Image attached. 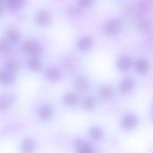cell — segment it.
<instances>
[{
  "mask_svg": "<svg viewBox=\"0 0 153 153\" xmlns=\"http://www.w3.org/2000/svg\"><path fill=\"white\" fill-rule=\"evenodd\" d=\"M124 21L119 16H110L106 19L101 26L102 33L108 38L118 37L124 30Z\"/></svg>",
  "mask_w": 153,
  "mask_h": 153,
  "instance_id": "obj_1",
  "label": "cell"
},
{
  "mask_svg": "<svg viewBox=\"0 0 153 153\" xmlns=\"http://www.w3.org/2000/svg\"><path fill=\"white\" fill-rule=\"evenodd\" d=\"M19 49L25 57L30 56H41L44 52V46L39 39L30 38L22 41Z\"/></svg>",
  "mask_w": 153,
  "mask_h": 153,
  "instance_id": "obj_2",
  "label": "cell"
},
{
  "mask_svg": "<svg viewBox=\"0 0 153 153\" xmlns=\"http://www.w3.org/2000/svg\"><path fill=\"white\" fill-rule=\"evenodd\" d=\"M32 21L35 26L39 28H48L49 27L54 21L53 13L50 10L41 7L37 9L32 15Z\"/></svg>",
  "mask_w": 153,
  "mask_h": 153,
  "instance_id": "obj_3",
  "label": "cell"
},
{
  "mask_svg": "<svg viewBox=\"0 0 153 153\" xmlns=\"http://www.w3.org/2000/svg\"><path fill=\"white\" fill-rule=\"evenodd\" d=\"M95 46V39L92 35L84 33L79 35L74 41V48L81 54L91 52Z\"/></svg>",
  "mask_w": 153,
  "mask_h": 153,
  "instance_id": "obj_4",
  "label": "cell"
},
{
  "mask_svg": "<svg viewBox=\"0 0 153 153\" xmlns=\"http://www.w3.org/2000/svg\"><path fill=\"white\" fill-rule=\"evenodd\" d=\"M134 57L130 54L123 52L117 56L115 59V67L117 72L121 74H128L134 68Z\"/></svg>",
  "mask_w": 153,
  "mask_h": 153,
  "instance_id": "obj_5",
  "label": "cell"
},
{
  "mask_svg": "<svg viewBox=\"0 0 153 153\" xmlns=\"http://www.w3.org/2000/svg\"><path fill=\"white\" fill-rule=\"evenodd\" d=\"M44 80L49 83H58L64 76V72L61 67L56 65H49L45 67L42 72Z\"/></svg>",
  "mask_w": 153,
  "mask_h": 153,
  "instance_id": "obj_6",
  "label": "cell"
},
{
  "mask_svg": "<svg viewBox=\"0 0 153 153\" xmlns=\"http://www.w3.org/2000/svg\"><path fill=\"white\" fill-rule=\"evenodd\" d=\"M133 70L138 75L144 76L147 75L152 70V62L146 56H136L134 61V68Z\"/></svg>",
  "mask_w": 153,
  "mask_h": 153,
  "instance_id": "obj_7",
  "label": "cell"
},
{
  "mask_svg": "<svg viewBox=\"0 0 153 153\" xmlns=\"http://www.w3.org/2000/svg\"><path fill=\"white\" fill-rule=\"evenodd\" d=\"M24 65L31 73H42L45 69L44 60L41 56H26L24 60Z\"/></svg>",
  "mask_w": 153,
  "mask_h": 153,
  "instance_id": "obj_8",
  "label": "cell"
},
{
  "mask_svg": "<svg viewBox=\"0 0 153 153\" xmlns=\"http://www.w3.org/2000/svg\"><path fill=\"white\" fill-rule=\"evenodd\" d=\"M136 87V81L132 76H125L122 78L117 85V91L121 95H129Z\"/></svg>",
  "mask_w": 153,
  "mask_h": 153,
  "instance_id": "obj_9",
  "label": "cell"
},
{
  "mask_svg": "<svg viewBox=\"0 0 153 153\" xmlns=\"http://www.w3.org/2000/svg\"><path fill=\"white\" fill-rule=\"evenodd\" d=\"M2 38L4 39H5L7 42H9L13 47H17V46L19 47L20 44L22 43V41L23 40L21 31L17 28H14V27L8 28L4 31V36Z\"/></svg>",
  "mask_w": 153,
  "mask_h": 153,
  "instance_id": "obj_10",
  "label": "cell"
},
{
  "mask_svg": "<svg viewBox=\"0 0 153 153\" xmlns=\"http://www.w3.org/2000/svg\"><path fill=\"white\" fill-rule=\"evenodd\" d=\"M27 4V0H2V8L8 13H18L22 10Z\"/></svg>",
  "mask_w": 153,
  "mask_h": 153,
  "instance_id": "obj_11",
  "label": "cell"
},
{
  "mask_svg": "<svg viewBox=\"0 0 153 153\" xmlns=\"http://www.w3.org/2000/svg\"><path fill=\"white\" fill-rule=\"evenodd\" d=\"M121 127L126 131H132L135 129L139 125V117L135 114H126L124 116L120 122Z\"/></svg>",
  "mask_w": 153,
  "mask_h": 153,
  "instance_id": "obj_12",
  "label": "cell"
},
{
  "mask_svg": "<svg viewBox=\"0 0 153 153\" xmlns=\"http://www.w3.org/2000/svg\"><path fill=\"white\" fill-rule=\"evenodd\" d=\"M74 86L75 91H77L78 93H81V94H84L91 88L90 79L84 74H80L75 78Z\"/></svg>",
  "mask_w": 153,
  "mask_h": 153,
  "instance_id": "obj_13",
  "label": "cell"
},
{
  "mask_svg": "<svg viewBox=\"0 0 153 153\" xmlns=\"http://www.w3.org/2000/svg\"><path fill=\"white\" fill-rule=\"evenodd\" d=\"M135 26L140 31L148 32L153 28V19L148 14H142L135 21Z\"/></svg>",
  "mask_w": 153,
  "mask_h": 153,
  "instance_id": "obj_14",
  "label": "cell"
},
{
  "mask_svg": "<svg viewBox=\"0 0 153 153\" xmlns=\"http://www.w3.org/2000/svg\"><path fill=\"white\" fill-rule=\"evenodd\" d=\"M2 68L17 74V73L19 72V70L21 68V63L17 57L10 56H7L4 58Z\"/></svg>",
  "mask_w": 153,
  "mask_h": 153,
  "instance_id": "obj_15",
  "label": "cell"
},
{
  "mask_svg": "<svg viewBox=\"0 0 153 153\" xmlns=\"http://www.w3.org/2000/svg\"><path fill=\"white\" fill-rule=\"evenodd\" d=\"M116 93L115 88L109 83H104L98 89V95L104 100H110L114 98Z\"/></svg>",
  "mask_w": 153,
  "mask_h": 153,
  "instance_id": "obj_16",
  "label": "cell"
},
{
  "mask_svg": "<svg viewBox=\"0 0 153 153\" xmlns=\"http://www.w3.org/2000/svg\"><path fill=\"white\" fill-rule=\"evenodd\" d=\"M62 104L67 108L74 107L79 102V93L77 91H68L65 92L61 98Z\"/></svg>",
  "mask_w": 153,
  "mask_h": 153,
  "instance_id": "obj_17",
  "label": "cell"
},
{
  "mask_svg": "<svg viewBox=\"0 0 153 153\" xmlns=\"http://www.w3.org/2000/svg\"><path fill=\"white\" fill-rule=\"evenodd\" d=\"M16 74L11 73L5 69H1L0 72V84L4 87L12 86L16 82Z\"/></svg>",
  "mask_w": 153,
  "mask_h": 153,
  "instance_id": "obj_18",
  "label": "cell"
},
{
  "mask_svg": "<svg viewBox=\"0 0 153 153\" xmlns=\"http://www.w3.org/2000/svg\"><path fill=\"white\" fill-rule=\"evenodd\" d=\"M55 116V109L51 105H44L39 110V117L41 121H49Z\"/></svg>",
  "mask_w": 153,
  "mask_h": 153,
  "instance_id": "obj_19",
  "label": "cell"
},
{
  "mask_svg": "<svg viewBox=\"0 0 153 153\" xmlns=\"http://www.w3.org/2000/svg\"><path fill=\"white\" fill-rule=\"evenodd\" d=\"M74 148L76 153H95L93 147L90 143L83 142L82 139H77L74 141Z\"/></svg>",
  "mask_w": 153,
  "mask_h": 153,
  "instance_id": "obj_20",
  "label": "cell"
},
{
  "mask_svg": "<svg viewBox=\"0 0 153 153\" xmlns=\"http://www.w3.org/2000/svg\"><path fill=\"white\" fill-rule=\"evenodd\" d=\"M98 105L97 99L92 95H87L82 101V107L85 111H93Z\"/></svg>",
  "mask_w": 153,
  "mask_h": 153,
  "instance_id": "obj_21",
  "label": "cell"
},
{
  "mask_svg": "<svg viewBox=\"0 0 153 153\" xmlns=\"http://www.w3.org/2000/svg\"><path fill=\"white\" fill-rule=\"evenodd\" d=\"M21 150L23 153H32L35 150V142L32 138H25L21 143Z\"/></svg>",
  "mask_w": 153,
  "mask_h": 153,
  "instance_id": "obj_22",
  "label": "cell"
},
{
  "mask_svg": "<svg viewBox=\"0 0 153 153\" xmlns=\"http://www.w3.org/2000/svg\"><path fill=\"white\" fill-rule=\"evenodd\" d=\"M89 134L91 136V138L95 141V142H100V140H102L103 136H104V132L103 130L100 127V126H91L89 130Z\"/></svg>",
  "mask_w": 153,
  "mask_h": 153,
  "instance_id": "obj_23",
  "label": "cell"
},
{
  "mask_svg": "<svg viewBox=\"0 0 153 153\" xmlns=\"http://www.w3.org/2000/svg\"><path fill=\"white\" fill-rule=\"evenodd\" d=\"M13 98L12 95L9 94L2 95L0 98V109L2 111L7 110L13 105Z\"/></svg>",
  "mask_w": 153,
  "mask_h": 153,
  "instance_id": "obj_24",
  "label": "cell"
},
{
  "mask_svg": "<svg viewBox=\"0 0 153 153\" xmlns=\"http://www.w3.org/2000/svg\"><path fill=\"white\" fill-rule=\"evenodd\" d=\"M13 46H12L9 42H7L5 39H4L3 38L1 39V43H0V50H1V54L3 56H4L5 57L10 56L13 49Z\"/></svg>",
  "mask_w": 153,
  "mask_h": 153,
  "instance_id": "obj_25",
  "label": "cell"
},
{
  "mask_svg": "<svg viewBox=\"0 0 153 153\" xmlns=\"http://www.w3.org/2000/svg\"><path fill=\"white\" fill-rule=\"evenodd\" d=\"M65 13H66V15H68L71 18H77L83 13V11H82L75 4H70L67 6Z\"/></svg>",
  "mask_w": 153,
  "mask_h": 153,
  "instance_id": "obj_26",
  "label": "cell"
},
{
  "mask_svg": "<svg viewBox=\"0 0 153 153\" xmlns=\"http://www.w3.org/2000/svg\"><path fill=\"white\" fill-rule=\"evenodd\" d=\"M74 4L82 10L87 11L91 9L95 4V0H75Z\"/></svg>",
  "mask_w": 153,
  "mask_h": 153,
  "instance_id": "obj_27",
  "label": "cell"
},
{
  "mask_svg": "<svg viewBox=\"0 0 153 153\" xmlns=\"http://www.w3.org/2000/svg\"><path fill=\"white\" fill-rule=\"evenodd\" d=\"M152 110H153V108H152Z\"/></svg>",
  "mask_w": 153,
  "mask_h": 153,
  "instance_id": "obj_28",
  "label": "cell"
}]
</instances>
